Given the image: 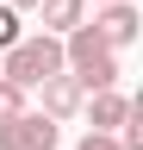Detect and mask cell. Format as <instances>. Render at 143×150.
<instances>
[{
    "instance_id": "cell-1",
    "label": "cell",
    "mask_w": 143,
    "mask_h": 150,
    "mask_svg": "<svg viewBox=\"0 0 143 150\" xmlns=\"http://www.w3.org/2000/svg\"><path fill=\"white\" fill-rule=\"evenodd\" d=\"M62 69L81 81V94H100V88H118V50L106 44V38L93 31V25H75L62 38Z\"/></svg>"
},
{
    "instance_id": "cell-2",
    "label": "cell",
    "mask_w": 143,
    "mask_h": 150,
    "mask_svg": "<svg viewBox=\"0 0 143 150\" xmlns=\"http://www.w3.org/2000/svg\"><path fill=\"white\" fill-rule=\"evenodd\" d=\"M50 75H62V38L31 31V38H19L13 50H0V81L38 88V81H50Z\"/></svg>"
},
{
    "instance_id": "cell-3",
    "label": "cell",
    "mask_w": 143,
    "mask_h": 150,
    "mask_svg": "<svg viewBox=\"0 0 143 150\" xmlns=\"http://www.w3.org/2000/svg\"><path fill=\"white\" fill-rule=\"evenodd\" d=\"M56 144H62V125L44 119V112H31V106L0 125V150H56Z\"/></svg>"
},
{
    "instance_id": "cell-4",
    "label": "cell",
    "mask_w": 143,
    "mask_h": 150,
    "mask_svg": "<svg viewBox=\"0 0 143 150\" xmlns=\"http://www.w3.org/2000/svg\"><path fill=\"white\" fill-rule=\"evenodd\" d=\"M38 94H44V106H38V112H44V119H56V125H62V119H75L81 100H87L81 81H75L68 69H62V75H50V81H38Z\"/></svg>"
},
{
    "instance_id": "cell-5",
    "label": "cell",
    "mask_w": 143,
    "mask_h": 150,
    "mask_svg": "<svg viewBox=\"0 0 143 150\" xmlns=\"http://www.w3.org/2000/svg\"><path fill=\"white\" fill-rule=\"evenodd\" d=\"M137 25H143V19H137V6H131V0H112V6H100V19H93V31H100L112 50L137 44Z\"/></svg>"
},
{
    "instance_id": "cell-6",
    "label": "cell",
    "mask_w": 143,
    "mask_h": 150,
    "mask_svg": "<svg viewBox=\"0 0 143 150\" xmlns=\"http://www.w3.org/2000/svg\"><path fill=\"white\" fill-rule=\"evenodd\" d=\"M81 112H87V131H106V138H112V131L124 125V112H131V100H124L118 88H100V94L81 100Z\"/></svg>"
},
{
    "instance_id": "cell-7",
    "label": "cell",
    "mask_w": 143,
    "mask_h": 150,
    "mask_svg": "<svg viewBox=\"0 0 143 150\" xmlns=\"http://www.w3.org/2000/svg\"><path fill=\"white\" fill-rule=\"evenodd\" d=\"M38 13L50 38H68L75 25H87V0H38Z\"/></svg>"
},
{
    "instance_id": "cell-8",
    "label": "cell",
    "mask_w": 143,
    "mask_h": 150,
    "mask_svg": "<svg viewBox=\"0 0 143 150\" xmlns=\"http://www.w3.org/2000/svg\"><path fill=\"white\" fill-rule=\"evenodd\" d=\"M19 112H25V88L0 81V125H6V119H19Z\"/></svg>"
},
{
    "instance_id": "cell-9",
    "label": "cell",
    "mask_w": 143,
    "mask_h": 150,
    "mask_svg": "<svg viewBox=\"0 0 143 150\" xmlns=\"http://www.w3.org/2000/svg\"><path fill=\"white\" fill-rule=\"evenodd\" d=\"M19 38H25V31H19V13H13L6 0H0V50H13Z\"/></svg>"
},
{
    "instance_id": "cell-10",
    "label": "cell",
    "mask_w": 143,
    "mask_h": 150,
    "mask_svg": "<svg viewBox=\"0 0 143 150\" xmlns=\"http://www.w3.org/2000/svg\"><path fill=\"white\" fill-rule=\"evenodd\" d=\"M75 150H118V138H106V131H87V138H81Z\"/></svg>"
},
{
    "instance_id": "cell-11",
    "label": "cell",
    "mask_w": 143,
    "mask_h": 150,
    "mask_svg": "<svg viewBox=\"0 0 143 150\" xmlns=\"http://www.w3.org/2000/svg\"><path fill=\"white\" fill-rule=\"evenodd\" d=\"M6 6H13V13H25V6H38V0H6Z\"/></svg>"
},
{
    "instance_id": "cell-12",
    "label": "cell",
    "mask_w": 143,
    "mask_h": 150,
    "mask_svg": "<svg viewBox=\"0 0 143 150\" xmlns=\"http://www.w3.org/2000/svg\"><path fill=\"white\" fill-rule=\"evenodd\" d=\"M93 6H112V0H93Z\"/></svg>"
}]
</instances>
